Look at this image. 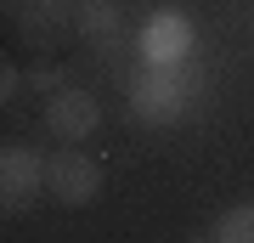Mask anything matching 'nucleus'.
<instances>
[{"instance_id": "obj_1", "label": "nucleus", "mask_w": 254, "mask_h": 243, "mask_svg": "<svg viewBox=\"0 0 254 243\" xmlns=\"http://www.w3.org/2000/svg\"><path fill=\"white\" fill-rule=\"evenodd\" d=\"M198 96H203V80H198L192 63H175V68L136 63L125 74V102H130L136 125H181L198 108Z\"/></svg>"}, {"instance_id": "obj_2", "label": "nucleus", "mask_w": 254, "mask_h": 243, "mask_svg": "<svg viewBox=\"0 0 254 243\" xmlns=\"http://www.w3.org/2000/svg\"><path fill=\"white\" fill-rule=\"evenodd\" d=\"M130 51H136V63H158V68L192 63V51H198V23H192V11H181V6H158L153 17L136 28Z\"/></svg>"}, {"instance_id": "obj_3", "label": "nucleus", "mask_w": 254, "mask_h": 243, "mask_svg": "<svg viewBox=\"0 0 254 243\" xmlns=\"http://www.w3.org/2000/svg\"><path fill=\"white\" fill-rule=\"evenodd\" d=\"M40 125H46L57 142L79 147V142H91V136L102 130V102L91 96V90H79V85H63V90H51V96H46Z\"/></svg>"}, {"instance_id": "obj_4", "label": "nucleus", "mask_w": 254, "mask_h": 243, "mask_svg": "<svg viewBox=\"0 0 254 243\" xmlns=\"http://www.w3.org/2000/svg\"><path fill=\"white\" fill-rule=\"evenodd\" d=\"M102 187H108V175H102V164H96L91 153H51V164H46V192H51L57 204L85 209V204L102 198Z\"/></svg>"}, {"instance_id": "obj_5", "label": "nucleus", "mask_w": 254, "mask_h": 243, "mask_svg": "<svg viewBox=\"0 0 254 243\" xmlns=\"http://www.w3.org/2000/svg\"><path fill=\"white\" fill-rule=\"evenodd\" d=\"M46 153H34V147H6L0 153V204H6V215H23L28 204L46 192Z\"/></svg>"}, {"instance_id": "obj_6", "label": "nucleus", "mask_w": 254, "mask_h": 243, "mask_svg": "<svg viewBox=\"0 0 254 243\" xmlns=\"http://www.w3.org/2000/svg\"><path fill=\"white\" fill-rule=\"evenodd\" d=\"M73 34L85 45H96L102 57H113L119 45H125V11L113 6V0H79V11H73Z\"/></svg>"}, {"instance_id": "obj_7", "label": "nucleus", "mask_w": 254, "mask_h": 243, "mask_svg": "<svg viewBox=\"0 0 254 243\" xmlns=\"http://www.w3.org/2000/svg\"><path fill=\"white\" fill-rule=\"evenodd\" d=\"M73 11L79 0H23V34L34 45H57L73 28Z\"/></svg>"}, {"instance_id": "obj_8", "label": "nucleus", "mask_w": 254, "mask_h": 243, "mask_svg": "<svg viewBox=\"0 0 254 243\" xmlns=\"http://www.w3.org/2000/svg\"><path fill=\"white\" fill-rule=\"evenodd\" d=\"M209 238H215V243H254V204H232V209H220L215 226H209Z\"/></svg>"}, {"instance_id": "obj_9", "label": "nucleus", "mask_w": 254, "mask_h": 243, "mask_svg": "<svg viewBox=\"0 0 254 243\" xmlns=\"http://www.w3.org/2000/svg\"><path fill=\"white\" fill-rule=\"evenodd\" d=\"M28 85H34L40 96H51V90H63V68H57V63H51V68H34V74H28Z\"/></svg>"}, {"instance_id": "obj_10", "label": "nucleus", "mask_w": 254, "mask_h": 243, "mask_svg": "<svg viewBox=\"0 0 254 243\" xmlns=\"http://www.w3.org/2000/svg\"><path fill=\"white\" fill-rule=\"evenodd\" d=\"M17 85H23V80H17V68H6V74H0V96H6V102L17 96Z\"/></svg>"}]
</instances>
